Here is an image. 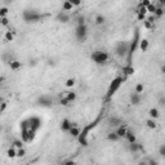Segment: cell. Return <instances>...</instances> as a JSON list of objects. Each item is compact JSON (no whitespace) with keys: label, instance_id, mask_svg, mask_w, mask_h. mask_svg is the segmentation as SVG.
I'll return each mask as SVG.
<instances>
[{"label":"cell","instance_id":"d590c367","mask_svg":"<svg viewBox=\"0 0 165 165\" xmlns=\"http://www.w3.org/2000/svg\"><path fill=\"white\" fill-rule=\"evenodd\" d=\"M6 14H8V8L6 6L0 8V17H6Z\"/></svg>","mask_w":165,"mask_h":165},{"label":"cell","instance_id":"c3c4849f","mask_svg":"<svg viewBox=\"0 0 165 165\" xmlns=\"http://www.w3.org/2000/svg\"><path fill=\"white\" fill-rule=\"evenodd\" d=\"M3 80H4V79H3V77H0V83H2Z\"/></svg>","mask_w":165,"mask_h":165},{"label":"cell","instance_id":"b9f144b4","mask_svg":"<svg viewBox=\"0 0 165 165\" xmlns=\"http://www.w3.org/2000/svg\"><path fill=\"white\" fill-rule=\"evenodd\" d=\"M150 4H151V0H142V2H141V6H147V5H150Z\"/></svg>","mask_w":165,"mask_h":165},{"label":"cell","instance_id":"4316f807","mask_svg":"<svg viewBox=\"0 0 165 165\" xmlns=\"http://www.w3.org/2000/svg\"><path fill=\"white\" fill-rule=\"evenodd\" d=\"M109 123H110V125H111V126H116V125L121 124V120H120V119H118V118H111V119L109 120Z\"/></svg>","mask_w":165,"mask_h":165},{"label":"cell","instance_id":"7402d4cb","mask_svg":"<svg viewBox=\"0 0 165 165\" xmlns=\"http://www.w3.org/2000/svg\"><path fill=\"white\" fill-rule=\"evenodd\" d=\"M6 156L10 157V159H14V157H17V151H16V147H10L8 151H6Z\"/></svg>","mask_w":165,"mask_h":165},{"label":"cell","instance_id":"d4e9b609","mask_svg":"<svg viewBox=\"0 0 165 165\" xmlns=\"http://www.w3.org/2000/svg\"><path fill=\"white\" fill-rule=\"evenodd\" d=\"M4 39H5V41H13L14 40V35H13V32L12 31H6L5 32V35H4Z\"/></svg>","mask_w":165,"mask_h":165},{"label":"cell","instance_id":"52a82bcc","mask_svg":"<svg viewBox=\"0 0 165 165\" xmlns=\"http://www.w3.org/2000/svg\"><path fill=\"white\" fill-rule=\"evenodd\" d=\"M75 36L79 41H84L88 36V27L87 25H80L76 26V31H75Z\"/></svg>","mask_w":165,"mask_h":165},{"label":"cell","instance_id":"277c9868","mask_svg":"<svg viewBox=\"0 0 165 165\" xmlns=\"http://www.w3.org/2000/svg\"><path fill=\"white\" fill-rule=\"evenodd\" d=\"M22 17H23V21L27 23H31V22H39V21L43 19V14L36 12V10H31V9H26L23 10L22 13Z\"/></svg>","mask_w":165,"mask_h":165},{"label":"cell","instance_id":"4dcf8cb0","mask_svg":"<svg viewBox=\"0 0 165 165\" xmlns=\"http://www.w3.org/2000/svg\"><path fill=\"white\" fill-rule=\"evenodd\" d=\"M163 14H164L163 6H159V8H156V10H155V13H154V16H155V17H163Z\"/></svg>","mask_w":165,"mask_h":165},{"label":"cell","instance_id":"2e32d148","mask_svg":"<svg viewBox=\"0 0 165 165\" xmlns=\"http://www.w3.org/2000/svg\"><path fill=\"white\" fill-rule=\"evenodd\" d=\"M8 64H9V67H10V70H13V71H17V70H19L21 68V62L19 61H17V60H12V61H9L8 62Z\"/></svg>","mask_w":165,"mask_h":165},{"label":"cell","instance_id":"5b68a950","mask_svg":"<svg viewBox=\"0 0 165 165\" xmlns=\"http://www.w3.org/2000/svg\"><path fill=\"white\" fill-rule=\"evenodd\" d=\"M90 58L93 60V62L97 63V64H103V63H106L107 61H109L110 56H109V53H107V52L97 51V52H94V53H92Z\"/></svg>","mask_w":165,"mask_h":165},{"label":"cell","instance_id":"ffe728a7","mask_svg":"<svg viewBox=\"0 0 165 165\" xmlns=\"http://www.w3.org/2000/svg\"><path fill=\"white\" fill-rule=\"evenodd\" d=\"M74 9V5L71 4L68 0H64L63 2V4H62V10H64V12H68V10H72Z\"/></svg>","mask_w":165,"mask_h":165},{"label":"cell","instance_id":"ba28073f","mask_svg":"<svg viewBox=\"0 0 165 165\" xmlns=\"http://www.w3.org/2000/svg\"><path fill=\"white\" fill-rule=\"evenodd\" d=\"M38 102L40 106H44V107H51L53 105V98L51 96H41L39 99H38Z\"/></svg>","mask_w":165,"mask_h":165},{"label":"cell","instance_id":"d6a6232c","mask_svg":"<svg viewBox=\"0 0 165 165\" xmlns=\"http://www.w3.org/2000/svg\"><path fill=\"white\" fill-rule=\"evenodd\" d=\"M74 85H75V79H74V77L67 79V80H66V87H67V88H72Z\"/></svg>","mask_w":165,"mask_h":165},{"label":"cell","instance_id":"f546056e","mask_svg":"<svg viewBox=\"0 0 165 165\" xmlns=\"http://www.w3.org/2000/svg\"><path fill=\"white\" fill-rule=\"evenodd\" d=\"M60 105H62V106H64V107H68V106L71 105V102L68 101L66 97H62V98L60 99Z\"/></svg>","mask_w":165,"mask_h":165},{"label":"cell","instance_id":"9c48e42d","mask_svg":"<svg viewBox=\"0 0 165 165\" xmlns=\"http://www.w3.org/2000/svg\"><path fill=\"white\" fill-rule=\"evenodd\" d=\"M70 19H71L70 14H67L64 10H62L61 13H58V16H57V21H58V22H61V23H68Z\"/></svg>","mask_w":165,"mask_h":165},{"label":"cell","instance_id":"603a6c76","mask_svg":"<svg viewBox=\"0 0 165 165\" xmlns=\"http://www.w3.org/2000/svg\"><path fill=\"white\" fill-rule=\"evenodd\" d=\"M66 93H67V94H66V98L68 99L71 103H72L75 99H76V93H75V92H66Z\"/></svg>","mask_w":165,"mask_h":165},{"label":"cell","instance_id":"74e56055","mask_svg":"<svg viewBox=\"0 0 165 165\" xmlns=\"http://www.w3.org/2000/svg\"><path fill=\"white\" fill-rule=\"evenodd\" d=\"M6 107H8V103H6V102H2V103H0V113H3L6 110Z\"/></svg>","mask_w":165,"mask_h":165},{"label":"cell","instance_id":"60d3db41","mask_svg":"<svg viewBox=\"0 0 165 165\" xmlns=\"http://www.w3.org/2000/svg\"><path fill=\"white\" fill-rule=\"evenodd\" d=\"M9 25V19L6 17H2V26H8Z\"/></svg>","mask_w":165,"mask_h":165},{"label":"cell","instance_id":"7c38bea8","mask_svg":"<svg viewBox=\"0 0 165 165\" xmlns=\"http://www.w3.org/2000/svg\"><path fill=\"white\" fill-rule=\"evenodd\" d=\"M126 130H128L126 125L121 123V124L119 125V128H118V129H116V130H115V132H116V134L119 135L120 138H124V137H125V133H126Z\"/></svg>","mask_w":165,"mask_h":165},{"label":"cell","instance_id":"ac0fdd59","mask_svg":"<svg viewBox=\"0 0 165 165\" xmlns=\"http://www.w3.org/2000/svg\"><path fill=\"white\" fill-rule=\"evenodd\" d=\"M138 150H142V146L137 142H133V143H129V151L130 152H137Z\"/></svg>","mask_w":165,"mask_h":165},{"label":"cell","instance_id":"8992f818","mask_svg":"<svg viewBox=\"0 0 165 165\" xmlns=\"http://www.w3.org/2000/svg\"><path fill=\"white\" fill-rule=\"evenodd\" d=\"M128 51H129V43L126 41H119L116 47H115V53L120 58H125L128 54Z\"/></svg>","mask_w":165,"mask_h":165},{"label":"cell","instance_id":"484cf974","mask_svg":"<svg viewBox=\"0 0 165 165\" xmlns=\"http://www.w3.org/2000/svg\"><path fill=\"white\" fill-rule=\"evenodd\" d=\"M105 21H106V18H105V16H102V14H98V16L96 17V25H103L105 23Z\"/></svg>","mask_w":165,"mask_h":165},{"label":"cell","instance_id":"cb8c5ba5","mask_svg":"<svg viewBox=\"0 0 165 165\" xmlns=\"http://www.w3.org/2000/svg\"><path fill=\"white\" fill-rule=\"evenodd\" d=\"M146 125H147L150 129H156V126H157L155 119H148V120L146 121Z\"/></svg>","mask_w":165,"mask_h":165},{"label":"cell","instance_id":"f907efd6","mask_svg":"<svg viewBox=\"0 0 165 165\" xmlns=\"http://www.w3.org/2000/svg\"><path fill=\"white\" fill-rule=\"evenodd\" d=\"M2 102H3V101H2V98H0V103H2Z\"/></svg>","mask_w":165,"mask_h":165},{"label":"cell","instance_id":"f1b7e54d","mask_svg":"<svg viewBox=\"0 0 165 165\" xmlns=\"http://www.w3.org/2000/svg\"><path fill=\"white\" fill-rule=\"evenodd\" d=\"M12 146H13V147H16V148H21V147H23V141H19V139L13 141Z\"/></svg>","mask_w":165,"mask_h":165},{"label":"cell","instance_id":"816d5d0a","mask_svg":"<svg viewBox=\"0 0 165 165\" xmlns=\"http://www.w3.org/2000/svg\"><path fill=\"white\" fill-rule=\"evenodd\" d=\"M9 2H12V0H9Z\"/></svg>","mask_w":165,"mask_h":165},{"label":"cell","instance_id":"7bdbcfd3","mask_svg":"<svg viewBox=\"0 0 165 165\" xmlns=\"http://www.w3.org/2000/svg\"><path fill=\"white\" fill-rule=\"evenodd\" d=\"M160 155L163 157L165 156V145H161V147H160Z\"/></svg>","mask_w":165,"mask_h":165},{"label":"cell","instance_id":"1f68e13d","mask_svg":"<svg viewBox=\"0 0 165 165\" xmlns=\"http://www.w3.org/2000/svg\"><path fill=\"white\" fill-rule=\"evenodd\" d=\"M156 8H157V6H156L155 4H152V3L150 4V5H147V6H146V9H147V13H152V14L155 13Z\"/></svg>","mask_w":165,"mask_h":165},{"label":"cell","instance_id":"681fc988","mask_svg":"<svg viewBox=\"0 0 165 165\" xmlns=\"http://www.w3.org/2000/svg\"><path fill=\"white\" fill-rule=\"evenodd\" d=\"M0 25H2V17H0Z\"/></svg>","mask_w":165,"mask_h":165},{"label":"cell","instance_id":"30bf717a","mask_svg":"<svg viewBox=\"0 0 165 165\" xmlns=\"http://www.w3.org/2000/svg\"><path fill=\"white\" fill-rule=\"evenodd\" d=\"M71 126H72V123H71L68 119H63V120L61 121V130H62V132L67 133V132L70 130Z\"/></svg>","mask_w":165,"mask_h":165},{"label":"cell","instance_id":"bcb514c9","mask_svg":"<svg viewBox=\"0 0 165 165\" xmlns=\"http://www.w3.org/2000/svg\"><path fill=\"white\" fill-rule=\"evenodd\" d=\"M164 102H165V98H164V97H161V98H160V106H164V105H165Z\"/></svg>","mask_w":165,"mask_h":165},{"label":"cell","instance_id":"6da1fadb","mask_svg":"<svg viewBox=\"0 0 165 165\" xmlns=\"http://www.w3.org/2000/svg\"><path fill=\"white\" fill-rule=\"evenodd\" d=\"M101 119H102V115H99V116L96 118L94 121H92V123H89L88 125L83 126V129H80V133H79V135H77V141L81 146H85V147L88 146V143H89L88 142V135H89L92 129H94L98 125V123H101Z\"/></svg>","mask_w":165,"mask_h":165},{"label":"cell","instance_id":"44dd1931","mask_svg":"<svg viewBox=\"0 0 165 165\" xmlns=\"http://www.w3.org/2000/svg\"><path fill=\"white\" fill-rule=\"evenodd\" d=\"M107 139L111 141V142H116V141H119V139H120V137L116 134V132H111V133L107 134Z\"/></svg>","mask_w":165,"mask_h":165},{"label":"cell","instance_id":"d6986e66","mask_svg":"<svg viewBox=\"0 0 165 165\" xmlns=\"http://www.w3.org/2000/svg\"><path fill=\"white\" fill-rule=\"evenodd\" d=\"M148 115H150V118H151V119H155V120L160 118V112H159V110L155 109V107L148 111Z\"/></svg>","mask_w":165,"mask_h":165},{"label":"cell","instance_id":"f6af8a7d","mask_svg":"<svg viewBox=\"0 0 165 165\" xmlns=\"http://www.w3.org/2000/svg\"><path fill=\"white\" fill-rule=\"evenodd\" d=\"M138 14V21H143V19H146V16H143V14H139V13H137Z\"/></svg>","mask_w":165,"mask_h":165},{"label":"cell","instance_id":"836d02e7","mask_svg":"<svg viewBox=\"0 0 165 165\" xmlns=\"http://www.w3.org/2000/svg\"><path fill=\"white\" fill-rule=\"evenodd\" d=\"M76 23H77V26L85 25V17H84V16H79V17L76 18Z\"/></svg>","mask_w":165,"mask_h":165},{"label":"cell","instance_id":"8d00e7d4","mask_svg":"<svg viewBox=\"0 0 165 165\" xmlns=\"http://www.w3.org/2000/svg\"><path fill=\"white\" fill-rule=\"evenodd\" d=\"M137 13L143 14V16H146V14H147V9H146V6H141V5H139V9L137 10Z\"/></svg>","mask_w":165,"mask_h":165},{"label":"cell","instance_id":"ee69618b","mask_svg":"<svg viewBox=\"0 0 165 165\" xmlns=\"http://www.w3.org/2000/svg\"><path fill=\"white\" fill-rule=\"evenodd\" d=\"M155 18H156V17L152 14V16H150V17H148V19H147V21H148V22H151V23H154V22H155Z\"/></svg>","mask_w":165,"mask_h":165},{"label":"cell","instance_id":"f35d334b","mask_svg":"<svg viewBox=\"0 0 165 165\" xmlns=\"http://www.w3.org/2000/svg\"><path fill=\"white\" fill-rule=\"evenodd\" d=\"M68 2L72 4L74 6H79V5H81V0H68Z\"/></svg>","mask_w":165,"mask_h":165},{"label":"cell","instance_id":"ab89813d","mask_svg":"<svg viewBox=\"0 0 165 165\" xmlns=\"http://www.w3.org/2000/svg\"><path fill=\"white\" fill-rule=\"evenodd\" d=\"M143 25H145V28H147V30H151V28H152V23L148 22L147 19H145V23H143Z\"/></svg>","mask_w":165,"mask_h":165},{"label":"cell","instance_id":"4fadbf2b","mask_svg":"<svg viewBox=\"0 0 165 165\" xmlns=\"http://www.w3.org/2000/svg\"><path fill=\"white\" fill-rule=\"evenodd\" d=\"M130 103L135 105V106L141 103V93H135V92L132 93L130 94Z\"/></svg>","mask_w":165,"mask_h":165},{"label":"cell","instance_id":"e0dca14e","mask_svg":"<svg viewBox=\"0 0 165 165\" xmlns=\"http://www.w3.org/2000/svg\"><path fill=\"white\" fill-rule=\"evenodd\" d=\"M125 138L128 139L129 143L137 142V137H135V134H134L133 132H130V130H126V133H125Z\"/></svg>","mask_w":165,"mask_h":165},{"label":"cell","instance_id":"7a4b0ae2","mask_svg":"<svg viewBox=\"0 0 165 165\" xmlns=\"http://www.w3.org/2000/svg\"><path fill=\"white\" fill-rule=\"evenodd\" d=\"M138 43H139V30L135 28L133 40L129 43V51H128V54H126V64H132L133 56H134L135 51H137V48H138Z\"/></svg>","mask_w":165,"mask_h":165},{"label":"cell","instance_id":"83f0119b","mask_svg":"<svg viewBox=\"0 0 165 165\" xmlns=\"http://www.w3.org/2000/svg\"><path fill=\"white\" fill-rule=\"evenodd\" d=\"M143 90H145V85H143L142 83H138L137 85H135V88H134L135 93H142Z\"/></svg>","mask_w":165,"mask_h":165},{"label":"cell","instance_id":"5bb4252c","mask_svg":"<svg viewBox=\"0 0 165 165\" xmlns=\"http://www.w3.org/2000/svg\"><path fill=\"white\" fill-rule=\"evenodd\" d=\"M70 135H72V137H75V138H77V135H79V133H80V128H79L77 125H76V123H72V126L70 128V130L67 132Z\"/></svg>","mask_w":165,"mask_h":165},{"label":"cell","instance_id":"7dc6e473","mask_svg":"<svg viewBox=\"0 0 165 165\" xmlns=\"http://www.w3.org/2000/svg\"><path fill=\"white\" fill-rule=\"evenodd\" d=\"M63 164H75V161H72V160H68V161H63Z\"/></svg>","mask_w":165,"mask_h":165},{"label":"cell","instance_id":"3957f363","mask_svg":"<svg viewBox=\"0 0 165 165\" xmlns=\"http://www.w3.org/2000/svg\"><path fill=\"white\" fill-rule=\"evenodd\" d=\"M124 83V79L121 76H116L113 80L110 83V87L107 89V93H106V101H110V99L115 96V93L119 90V88L121 87V84Z\"/></svg>","mask_w":165,"mask_h":165},{"label":"cell","instance_id":"8fae6325","mask_svg":"<svg viewBox=\"0 0 165 165\" xmlns=\"http://www.w3.org/2000/svg\"><path fill=\"white\" fill-rule=\"evenodd\" d=\"M148 47H150V41L147 39H139L138 48L141 49V52H147L148 51Z\"/></svg>","mask_w":165,"mask_h":165},{"label":"cell","instance_id":"9a60e30c","mask_svg":"<svg viewBox=\"0 0 165 165\" xmlns=\"http://www.w3.org/2000/svg\"><path fill=\"white\" fill-rule=\"evenodd\" d=\"M123 72H124L125 76H130V75H134L135 70H134V67L132 66V64H125V66L123 67Z\"/></svg>","mask_w":165,"mask_h":165},{"label":"cell","instance_id":"e575fe53","mask_svg":"<svg viewBox=\"0 0 165 165\" xmlns=\"http://www.w3.org/2000/svg\"><path fill=\"white\" fill-rule=\"evenodd\" d=\"M25 155H26V150L23 147H21V148L17 150V157H23Z\"/></svg>","mask_w":165,"mask_h":165}]
</instances>
